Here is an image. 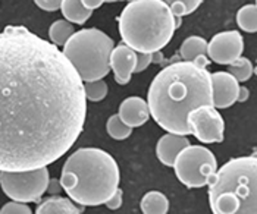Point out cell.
Returning <instances> with one entry per match:
<instances>
[{"label":"cell","instance_id":"6da1fadb","mask_svg":"<svg viewBox=\"0 0 257 214\" xmlns=\"http://www.w3.org/2000/svg\"><path fill=\"white\" fill-rule=\"evenodd\" d=\"M87 116L84 81L58 46L25 27L0 33V170L65 156Z\"/></svg>","mask_w":257,"mask_h":214},{"label":"cell","instance_id":"9a60e30c","mask_svg":"<svg viewBox=\"0 0 257 214\" xmlns=\"http://www.w3.org/2000/svg\"><path fill=\"white\" fill-rule=\"evenodd\" d=\"M84 211V205H77L71 198L65 196H50L37 205V214H79Z\"/></svg>","mask_w":257,"mask_h":214},{"label":"cell","instance_id":"5b68a950","mask_svg":"<svg viewBox=\"0 0 257 214\" xmlns=\"http://www.w3.org/2000/svg\"><path fill=\"white\" fill-rule=\"evenodd\" d=\"M209 204L213 214L257 213V158H231L216 170L209 185Z\"/></svg>","mask_w":257,"mask_h":214},{"label":"cell","instance_id":"4fadbf2b","mask_svg":"<svg viewBox=\"0 0 257 214\" xmlns=\"http://www.w3.org/2000/svg\"><path fill=\"white\" fill-rule=\"evenodd\" d=\"M118 116L125 125L131 128L144 125L150 119V110H149L147 101L141 97L125 98L119 106Z\"/></svg>","mask_w":257,"mask_h":214},{"label":"cell","instance_id":"9c48e42d","mask_svg":"<svg viewBox=\"0 0 257 214\" xmlns=\"http://www.w3.org/2000/svg\"><path fill=\"white\" fill-rule=\"evenodd\" d=\"M187 125L203 144L222 142L225 136V120L213 104H203L193 109L187 116Z\"/></svg>","mask_w":257,"mask_h":214},{"label":"cell","instance_id":"e0dca14e","mask_svg":"<svg viewBox=\"0 0 257 214\" xmlns=\"http://www.w3.org/2000/svg\"><path fill=\"white\" fill-rule=\"evenodd\" d=\"M140 208L144 214H168L169 199L166 195L159 191H150L143 196Z\"/></svg>","mask_w":257,"mask_h":214},{"label":"cell","instance_id":"cb8c5ba5","mask_svg":"<svg viewBox=\"0 0 257 214\" xmlns=\"http://www.w3.org/2000/svg\"><path fill=\"white\" fill-rule=\"evenodd\" d=\"M31 208L27 205V202H21V201H11L8 204H5L0 208V214H31Z\"/></svg>","mask_w":257,"mask_h":214},{"label":"cell","instance_id":"f546056e","mask_svg":"<svg viewBox=\"0 0 257 214\" xmlns=\"http://www.w3.org/2000/svg\"><path fill=\"white\" fill-rule=\"evenodd\" d=\"M81 3L84 5V8H87L90 11H96L104 3V0H81Z\"/></svg>","mask_w":257,"mask_h":214},{"label":"cell","instance_id":"ac0fdd59","mask_svg":"<svg viewBox=\"0 0 257 214\" xmlns=\"http://www.w3.org/2000/svg\"><path fill=\"white\" fill-rule=\"evenodd\" d=\"M198 55H207V41L197 36L184 40L179 49V58L182 60H193Z\"/></svg>","mask_w":257,"mask_h":214},{"label":"cell","instance_id":"603a6c76","mask_svg":"<svg viewBox=\"0 0 257 214\" xmlns=\"http://www.w3.org/2000/svg\"><path fill=\"white\" fill-rule=\"evenodd\" d=\"M84 91H85V98L96 103V101H101L103 98L107 96L109 87L106 84V81L101 79H96V81H88L84 82Z\"/></svg>","mask_w":257,"mask_h":214},{"label":"cell","instance_id":"7a4b0ae2","mask_svg":"<svg viewBox=\"0 0 257 214\" xmlns=\"http://www.w3.org/2000/svg\"><path fill=\"white\" fill-rule=\"evenodd\" d=\"M203 104H213L210 72L191 60H178L163 68L147 93L150 116L166 132L179 135H191L187 116Z\"/></svg>","mask_w":257,"mask_h":214},{"label":"cell","instance_id":"83f0119b","mask_svg":"<svg viewBox=\"0 0 257 214\" xmlns=\"http://www.w3.org/2000/svg\"><path fill=\"white\" fill-rule=\"evenodd\" d=\"M168 6L169 5H172V3H182L185 8H187V12H188V15L190 14H193L194 11H197V8L203 3V0H163Z\"/></svg>","mask_w":257,"mask_h":214},{"label":"cell","instance_id":"ffe728a7","mask_svg":"<svg viewBox=\"0 0 257 214\" xmlns=\"http://www.w3.org/2000/svg\"><path fill=\"white\" fill-rule=\"evenodd\" d=\"M238 27L245 33L257 31V6L254 3L242 6L237 12Z\"/></svg>","mask_w":257,"mask_h":214},{"label":"cell","instance_id":"30bf717a","mask_svg":"<svg viewBox=\"0 0 257 214\" xmlns=\"http://www.w3.org/2000/svg\"><path fill=\"white\" fill-rule=\"evenodd\" d=\"M244 40L238 31H223L207 43V58L219 65H229L242 55Z\"/></svg>","mask_w":257,"mask_h":214},{"label":"cell","instance_id":"8992f818","mask_svg":"<svg viewBox=\"0 0 257 214\" xmlns=\"http://www.w3.org/2000/svg\"><path fill=\"white\" fill-rule=\"evenodd\" d=\"M62 47V53L84 82L104 78L110 72L109 59L115 43L97 28L74 33Z\"/></svg>","mask_w":257,"mask_h":214},{"label":"cell","instance_id":"1f68e13d","mask_svg":"<svg viewBox=\"0 0 257 214\" xmlns=\"http://www.w3.org/2000/svg\"><path fill=\"white\" fill-rule=\"evenodd\" d=\"M248 97H250V91H248V88H245V87H241V85H239L237 101H239V103H244V101H247V100H248Z\"/></svg>","mask_w":257,"mask_h":214},{"label":"cell","instance_id":"5bb4252c","mask_svg":"<svg viewBox=\"0 0 257 214\" xmlns=\"http://www.w3.org/2000/svg\"><path fill=\"white\" fill-rule=\"evenodd\" d=\"M187 145H190V139L187 136L168 132L159 139L158 145H156V154L165 166L172 167L175 157L178 156L179 151L185 148Z\"/></svg>","mask_w":257,"mask_h":214},{"label":"cell","instance_id":"7c38bea8","mask_svg":"<svg viewBox=\"0 0 257 214\" xmlns=\"http://www.w3.org/2000/svg\"><path fill=\"white\" fill-rule=\"evenodd\" d=\"M213 106L216 109H228L237 103L239 82L229 72L210 74Z\"/></svg>","mask_w":257,"mask_h":214},{"label":"cell","instance_id":"484cf974","mask_svg":"<svg viewBox=\"0 0 257 214\" xmlns=\"http://www.w3.org/2000/svg\"><path fill=\"white\" fill-rule=\"evenodd\" d=\"M34 3L46 12H56L60 8L62 0H34Z\"/></svg>","mask_w":257,"mask_h":214},{"label":"cell","instance_id":"ba28073f","mask_svg":"<svg viewBox=\"0 0 257 214\" xmlns=\"http://www.w3.org/2000/svg\"><path fill=\"white\" fill-rule=\"evenodd\" d=\"M50 173L47 166L31 170H0L2 191L14 201L39 202L47 191Z\"/></svg>","mask_w":257,"mask_h":214},{"label":"cell","instance_id":"d6986e66","mask_svg":"<svg viewBox=\"0 0 257 214\" xmlns=\"http://www.w3.org/2000/svg\"><path fill=\"white\" fill-rule=\"evenodd\" d=\"M74 33H75L74 25L69 21L58 20L49 28V39H50V43H53L55 46L62 47Z\"/></svg>","mask_w":257,"mask_h":214},{"label":"cell","instance_id":"4316f807","mask_svg":"<svg viewBox=\"0 0 257 214\" xmlns=\"http://www.w3.org/2000/svg\"><path fill=\"white\" fill-rule=\"evenodd\" d=\"M122 195H123L122 189L118 188V189L113 192V195H112L106 202H104V205H106L109 210H118L119 207L122 205Z\"/></svg>","mask_w":257,"mask_h":214},{"label":"cell","instance_id":"d6a6232c","mask_svg":"<svg viewBox=\"0 0 257 214\" xmlns=\"http://www.w3.org/2000/svg\"><path fill=\"white\" fill-rule=\"evenodd\" d=\"M128 2H133V0H128Z\"/></svg>","mask_w":257,"mask_h":214},{"label":"cell","instance_id":"277c9868","mask_svg":"<svg viewBox=\"0 0 257 214\" xmlns=\"http://www.w3.org/2000/svg\"><path fill=\"white\" fill-rule=\"evenodd\" d=\"M174 33V15L163 0H133L119 17L122 43L139 53L162 50Z\"/></svg>","mask_w":257,"mask_h":214},{"label":"cell","instance_id":"3957f363","mask_svg":"<svg viewBox=\"0 0 257 214\" xmlns=\"http://www.w3.org/2000/svg\"><path fill=\"white\" fill-rule=\"evenodd\" d=\"M62 189L84 207L104 204L119 188L120 172L107 151L85 147L74 151L62 167Z\"/></svg>","mask_w":257,"mask_h":214},{"label":"cell","instance_id":"f1b7e54d","mask_svg":"<svg viewBox=\"0 0 257 214\" xmlns=\"http://www.w3.org/2000/svg\"><path fill=\"white\" fill-rule=\"evenodd\" d=\"M60 189H62V185L58 179H49V185H47L49 194H58V192H60Z\"/></svg>","mask_w":257,"mask_h":214},{"label":"cell","instance_id":"2e32d148","mask_svg":"<svg viewBox=\"0 0 257 214\" xmlns=\"http://www.w3.org/2000/svg\"><path fill=\"white\" fill-rule=\"evenodd\" d=\"M59 9L62 11V15L65 17V20L77 25L85 24L93 14V11L84 8L81 0H62Z\"/></svg>","mask_w":257,"mask_h":214},{"label":"cell","instance_id":"52a82bcc","mask_svg":"<svg viewBox=\"0 0 257 214\" xmlns=\"http://www.w3.org/2000/svg\"><path fill=\"white\" fill-rule=\"evenodd\" d=\"M172 167L182 185L187 188H203L215 180L218 160L209 148L190 144L179 151Z\"/></svg>","mask_w":257,"mask_h":214},{"label":"cell","instance_id":"d4e9b609","mask_svg":"<svg viewBox=\"0 0 257 214\" xmlns=\"http://www.w3.org/2000/svg\"><path fill=\"white\" fill-rule=\"evenodd\" d=\"M153 62V53H139L137 52V63H136V71L134 72H143V71H146L149 66H150V63Z\"/></svg>","mask_w":257,"mask_h":214},{"label":"cell","instance_id":"8fae6325","mask_svg":"<svg viewBox=\"0 0 257 214\" xmlns=\"http://www.w3.org/2000/svg\"><path fill=\"white\" fill-rule=\"evenodd\" d=\"M137 63V52L133 50L125 43H120L119 46H115L112 49L109 66L110 71H113L115 81L119 85H125L131 81V77L136 71Z\"/></svg>","mask_w":257,"mask_h":214},{"label":"cell","instance_id":"4dcf8cb0","mask_svg":"<svg viewBox=\"0 0 257 214\" xmlns=\"http://www.w3.org/2000/svg\"><path fill=\"white\" fill-rule=\"evenodd\" d=\"M193 63H196L197 66L200 68H207L209 66V63H210V59L207 58V55H198L196 58L191 60Z\"/></svg>","mask_w":257,"mask_h":214},{"label":"cell","instance_id":"7402d4cb","mask_svg":"<svg viewBox=\"0 0 257 214\" xmlns=\"http://www.w3.org/2000/svg\"><path fill=\"white\" fill-rule=\"evenodd\" d=\"M106 131H107L109 136H112L116 141H123V139H126L128 136H131V134H133V128L128 126V125H125L120 120V117L118 116V113L116 115H112V116L107 119Z\"/></svg>","mask_w":257,"mask_h":214},{"label":"cell","instance_id":"44dd1931","mask_svg":"<svg viewBox=\"0 0 257 214\" xmlns=\"http://www.w3.org/2000/svg\"><path fill=\"white\" fill-rule=\"evenodd\" d=\"M228 72L237 79L238 82H245L253 77L254 68H253V63L250 59L239 56L228 65Z\"/></svg>","mask_w":257,"mask_h":214}]
</instances>
